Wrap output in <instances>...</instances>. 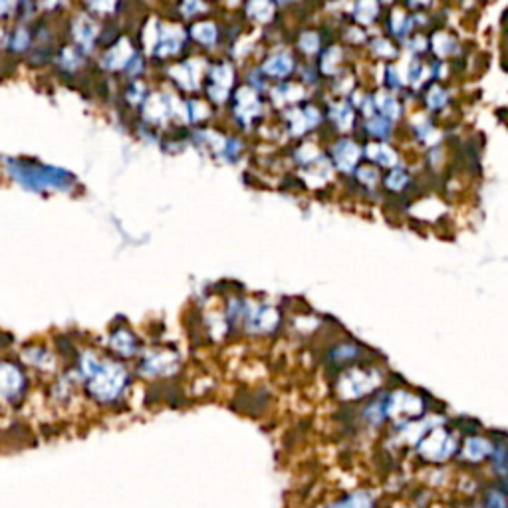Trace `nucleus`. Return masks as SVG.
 Wrapping results in <instances>:
<instances>
[{
    "instance_id": "1",
    "label": "nucleus",
    "mask_w": 508,
    "mask_h": 508,
    "mask_svg": "<svg viewBox=\"0 0 508 508\" xmlns=\"http://www.w3.org/2000/svg\"><path fill=\"white\" fill-rule=\"evenodd\" d=\"M6 171L18 185L30 189V191H44V189L68 191L72 187V177L66 171H60L54 167L23 163V161H6Z\"/></svg>"
},
{
    "instance_id": "2",
    "label": "nucleus",
    "mask_w": 508,
    "mask_h": 508,
    "mask_svg": "<svg viewBox=\"0 0 508 508\" xmlns=\"http://www.w3.org/2000/svg\"><path fill=\"white\" fill-rule=\"evenodd\" d=\"M127 374L120 364H100L89 376V391L100 401H111L122 393Z\"/></svg>"
},
{
    "instance_id": "3",
    "label": "nucleus",
    "mask_w": 508,
    "mask_h": 508,
    "mask_svg": "<svg viewBox=\"0 0 508 508\" xmlns=\"http://www.w3.org/2000/svg\"><path fill=\"white\" fill-rule=\"evenodd\" d=\"M379 374L376 369H350L338 381L340 399H362L374 391L379 383Z\"/></svg>"
},
{
    "instance_id": "4",
    "label": "nucleus",
    "mask_w": 508,
    "mask_h": 508,
    "mask_svg": "<svg viewBox=\"0 0 508 508\" xmlns=\"http://www.w3.org/2000/svg\"><path fill=\"white\" fill-rule=\"evenodd\" d=\"M419 455L423 459L431 461V463H443L447 461L451 455L457 451V445H455V439L451 433H447L443 427H435V429H429L421 437L419 441Z\"/></svg>"
},
{
    "instance_id": "5",
    "label": "nucleus",
    "mask_w": 508,
    "mask_h": 508,
    "mask_svg": "<svg viewBox=\"0 0 508 508\" xmlns=\"http://www.w3.org/2000/svg\"><path fill=\"white\" fill-rule=\"evenodd\" d=\"M26 379L14 364L0 362V401H16L23 395Z\"/></svg>"
},
{
    "instance_id": "6",
    "label": "nucleus",
    "mask_w": 508,
    "mask_h": 508,
    "mask_svg": "<svg viewBox=\"0 0 508 508\" xmlns=\"http://www.w3.org/2000/svg\"><path fill=\"white\" fill-rule=\"evenodd\" d=\"M234 111H236V115H239L243 122H250L254 115L260 113V103H258V98H256L253 88L244 86V88L239 89Z\"/></svg>"
},
{
    "instance_id": "7",
    "label": "nucleus",
    "mask_w": 508,
    "mask_h": 508,
    "mask_svg": "<svg viewBox=\"0 0 508 508\" xmlns=\"http://www.w3.org/2000/svg\"><path fill=\"white\" fill-rule=\"evenodd\" d=\"M362 149L360 145H355L350 139H342L338 141V145L334 147V159H336V165L340 167L342 171H350L355 165V161L360 159Z\"/></svg>"
},
{
    "instance_id": "8",
    "label": "nucleus",
    "mask_w": 508,
    "mask_h": 508,
    "mask_svg": "<svg viewBox=\"0 0 508 508\" xmlns=\"http://www.w3.org/2000/svg\"><path fill=\"white\" fill-rule=\"evenodd\" d=\"M175 367H177V357L167 354V352H161V354L149 355L144 362L141 369L149 376H163V374H171Z\"/></svg>"
},
{
    "instance_id": "9",
    "label": "nucleus",
    "mask_w": 508,
    "mask_h": 508,
    "mask_svg": "<svg viewBox=\"0 0 508 508\" xmlns=\"http://www.w3.org/2000/svg\"><path fill=\"white\" fill-rule=\"evenodd\" d=\"M463 455L469 463H481L493 455V443L486 441L485 437H469L463 445Z\"/></svg>"
},
{
    "instance_id": "10",
    "label": "nucleus",
    "mask_w": 508,
    "mask_h": 508,
    "mask_svg": "<svg viewBox=\"0 0 508 508\" xmlns=\"http://www.w3.org/2000/svg\"><path fill=\"white\" fill-rule=\"evenodd\" d=\"M181 44H183V34L179 28H163L157 40V54L163 58L175 54Z\"/></svg>"
},
{
    "instance_id": "11",
    "label": "nucleus",
    "mask_w": 508,
    "mask_h": 508,
    "mask_svg": "<svg viewBox=\"0 0 508 508\" xmlns=\"http://www.w3.org/2000/svg\"><path fill=\"white\" fill-rule=\"evenodd\" d=\"M376 500L367 493V490H354L345 497L338 498L336 502H331L328 508H374Z\"/></svg>"
},
{
    "instance_id": "12",
    "label": "nucleus",
    "mask_w": 508,
    "mask_h": 508,
    "mask_svg": "<svg viewBox=\"0 0 508 508\" xmlns=\"http://www.w3.org/2000/svg\"><path fill=\"white\" fill-rule=\"evenodd\" d=\"M262 68H265V74H268V76L286 77L292 72L294 62H292V58L288 54H274L266 60Z\"/></svg>"
},
{
    "instance_id": "13",
    "label": "nucleus",
    "mask_w": 508,
    "mask_h": 508,
    "mask_svg": "<svg viewBox=\"0 0 508 508\" xmlns=\"http://www.w3.org/2000/svg\"><path fill=\"white\" fill-rule=\"evenodd\" d=\"M330 118L340 129H348L354 123V111L345 101H338V103L330 106Z\"/></svg>"
},
{
    "instance_id": "14",
    "label": "nucleus",
    "mask_w": 508,
    "mask_h": 508,
    "mask_svg": "<svg viewBox=\"0 0 508 508\" xmlns=\"http://www.w3.org/2000/svg\"><path fill=\"white\" fill-rule=\"evenodd\" d=\"M367 151H369L367 155H369L376 163H379V165L395 167V163H398V155H395V151L383 144L367 145Z\"/></svg>"
},
{
    "instance_id": "15",
    "label": "nucleus",
    "mask_w": 508,
    "mask_h": 508,
    "mask_svg": "<svg viewBox=\"0 0 508 508\" xmlns=\"http://www.w3.org/2000/svg\"><path fill=\"white\" fill-rule=\"evenodd\" d=\"M111 345L118 354L122 355H133L135 354V338H133L129 331H115L111 336Z\"/></svg>"
},
{
    "instance_id": "16",
    "label": "nucleus",
    "mask_w": 508,
    "mask_h": 508,
    "mask_svg": "<svg viewBox=\"0 0 508 508\" xmlns=\"http://www.w3.org/2000/svg\"><path fill=\"white\" fill-rule=\"evenodd\" d=\"M376 108L383 113V118L389 120V122L395 120L399 115V103L386 91H379L376 96Z\"/></svg>"
},
{
    "instance_id": "17",
    "label": "nucleus",
    "mask_w": 508,
    "mask_h": 508,
    "mask_svg": "<svg viewBox=\"0 0 508 508\" xmlns=\"http://www.w3.org/2000/svg\"><path fill=\"white\" fill-rule=\"evenodd\" d=\"M193 38L201 42V44H215L217 42V28H215V24L212 23H199L193 26Z\"/></svg>"
},
{
    "instance_id": "18",
    "label": "nucleus",
    "mask_w": 508,
    "mask_h": 508,
    "mask_svg": "<svg viewBox=\"0 0 508 508\" xmlns=\"http://www.w3.org/2000/svg\"><path fill=\"white\" fill-rule=\"evenodd\" d=\"M495 461V469H497V473L502 478H508V445L507 443H497V445H493V455H490Z\"/></svg>"
},
{
    "instance_id": "19",
    "label": "nucleus",
    "mask_w": 508,
    "mask_h": 508,
    "mask_svg": "<svg viewBox=\"0 0 508 508\" xmlns=\"http://www.w3.org/2000/svg\"><path fill=\"white\" fill-rule=\"evenodd\" d=\"M246 12H248V16L254 18V20L266 23V20L272 16V4H270L268 0H250L248 6H246Z\"/></svg>"
},
{
    "instance_id": "20",
    "label": "nucleus",
    "mask_w": 508,
    "mask_h": 508,
    "mask_svg": "<svg viewBox=\"0 0 508 508\" xmlns=\"http://www.w3.org/2000/svg\"><path fill=\"white\" fill-rule=\"evenodd\" d=\"M377 14V0H357L355 4V18L362 24H369Z\"/></svg>"
},
{
    "instance_id": "21",
    "label": "nucleus",
    "mask_w": 508,
    "mask_h": 508,
    "mask_svg": "<svg viewBox=\"0 0 508 508\" xmlns=\"http://www.w3.org/2000/svg\"><path fill=\"white\" fill-rule=\"evenodd\" d=\"M357 354H360V350H357L355 345H352V343H342V345H338V348L331 350V360H334L336 364H348V362L354 360Z\"/></svg>"
},
{
    "instance_id": "22",
    "label": "nucleus",
    "mask_w": 508,
    "mask_h": 508,
    "mask_svg": "<svg viewBox=\"0 0 508 508\" xmlns=\"http://www.w3.org/2000/svg\"><path fill=\"white\" fill-rule=\"evenodd\" d=\"M94 34H96V28L94 24L89 23L88 18H80L76 24V38L80 44L89 46V42L94 40Z\"/></svg>"
},
{
    "instance_id": "23",
    "label": "nucleus",
    "mask_w": 508,
    "mask_h": 508,
    "mask_svg": "<svg viewBox=\"0 0 508 508\" xmlns=\"http://www.w3.org/2000/svg\"><path fill=\"white\" fill-rule=\"evenodd\" d=\"M367 129L374 133L376 137L387 139L389 133H391V122L386 120V118H372V120L367 122Z\"/></svg>"
},
{
    "instance_id": "24",
    "label": "nucleus",
    "mask_w": 508,
    "mask_h": 508,
    "mask_svg": "<svg viewBox=\"0 0 508 508\" xmlns=\"http://www.w3.org/2000/svg\"><path fill=\"white\" fill-rule=\"evenodd\" d=\"M210 76L215 80V86L227 89L232 82V70L227 64H221V66H217L210 72Z\"/></svg>"
},
{
    "instance_id": "25",
    "label": "nucleus",
    "mask_w": 508,
    "mask_h": 508,
    "mask_svg": "<svg viewBox=\"0 0 508 508\" xmlns=\"http://www.w3.org/2000/svg\"><path fill=\"white\" fill-rule=\"evenodd\" d=\"M427 103H429V108L433 110H441L443 106L447 103V91L439 86H433L429 89V96H427Z\"/></svg>"
},
{
    "instance_id": "26",
    "label": "nucleus",
    "mask_w": 508,
    "mask_h": 508,
    "mask_svg": "<svg viewBox=\"0 0 508 508\" xmlns=\"http://www.w3.org/2000/svg\"><path fill=\"white\" fill-rule=\"evenodd\" d=\"M386 185L387 189H393V191H399V189H403L407 185V175H405V171H401V169H393L386 179Z\"/></svg>"
},
{
    "instance_id": "27",
    "label": "nucleus",
    "mask_w": 508,
    "mask_h": 508,
    "mask_svg": "<svg viewBox=\"0 0 508 508\" xmlns=\"http://www.w3.org/2000/svg\"><path fill=\"white\" fill-rule=\"evenodd\" d=\"M340 54V48H331L330 52L326 54L324 58V62H322V70H324V74H336V62H340L342 60V56Z\"/></svg>"
},
{
    "instance_id": "28",
    "label": "nucleus",
    "mask_w": 508,
    "mask_h": 508,
    "mask_svg": "<svg viewBox=\"0 0 508 508\" xmlns=\"http://www.w3.org/2000/svg\"><path fill=\"white\" fill-rule=\"evenodd\" d=\"M318 46H320V40H318L316 34L314 32L302 34V38H300V48H302L306 54H314V52L318 50Z\"/></svg>"
},
{
    "instance_id": "29",
    "label": "nucleus",
    "mask_w": 508,
    "mask_h": 508,
    "mask_svg": "<svg viewBox=\"0 0 508 508\" xmlns=\"http://www.w3.org/2000/svg\"><path fill=\"white\" fill-rule=\"evenodd\" d=\"M357 179L365 183V185H376L377 181V171L374 167H362L360 171H357Z\"/></svg>"
},
{
    "instance_id": "30",
    "label": "nucleus",
    "mask_w": 508,
    "mask_h": 508,
    "mask_svg": "<svg viewBox=\"0 0 508 508\" xmlns=\"http://www.w3.org/2000/svg\"><path fill=\"white\" fill-rule=\"evenodd\" d=\"M374 50L379 56H395V50H393V46L389 44V40H376L374 42Z\"/></svg>"
},
{
    "instance_id": "31",
    "label": "nucleus",
    "mask_w": 508,
    "mask_h": 508,
    "mask_svg": "<svg viewBox=\"0 0 508 508\" xmlns=\"http://www.w3.org/2000/svg\"><path fill=\"white\" fill-rule=\"evenodd\" d=\"M26 44H28V34H26V30H18L14 34V48L23 50V48H26Z\"/></svg>"
},
{
    "instance_id": "32",
    "label": "nucleus",
    "mask_w": 508,
    "mask_h": 508,
    "mask_svg": "<svg viewBox=\"0 0 508 508\" xmlns=\"http://www.w3.org/2000/svg\"><path fill=\"white\" fill-rule=\"evenodd\" d=\"M199 11H203L199 0H185V12H187V14H195V12Z\"/></svg>"
},
{
    "instance_id": "33",
    "label": "nucleus",
    "mask_w": 508,
    "mask_h": 508,
    "mask_svg": "<svg viewBox=\"0 0 508 508\" xmlns=\"http://www.w3.org/2000/svg\"><path fill=\"white\" fill-rule=\"evenodd\" d=\"M113 0H94V11H110Z\"/></svg>"
},
{
    "instance_id": "34",
    "label": "nucleus",
    "mask_w": 508,
    "mask_h": 508,
    "mask_svg": "<svg viewBox=\"0 0 508 508\" xmlns=\"http://www.w3.org/2000/svg\"><path fill=\"white\" fill-rule=\"evenodd\" d=\"M429 0H409V4L411 6H417V4H427Z\"/></svg>"
},
{
    "instance_id": "35",
    "label": "nucleus",
    "mask_w": 508,
    "mask_h": 508,
    "mask_svg": "<svg viewBox=\"0 0 508 508\" xmlns=\"http://www.w3.org/2000/svg\"><path fill=\"white\" fill-rule=\"evenodd\" d=\"M44 2H46V6H48V8H52V6H54L58 0H44Z\"/></svg>"
},
{
    "instance_id": "36",
    "label": "nucleus",
    "mask_w": 508,
    "mask_h": 508,
    "mask_svg": "<svg viewBox=\"0 0 508 508\" xmlns=\"http://www.w3.org/2000/svg\"><path fill=\"white\" fill-rule=\"evenodd\" d=\"M278 2H292V0H278Z\"/></svg>"
},
{
    "instance_id": "37",
    "label": "nucleus",
    "mask_w": 508,
    "mask_h": 508,
    "mask_svg": "<svg viewBox=\"0 0 508 508\" xmlns=\"http://www.w3.org/2000/svg\"><path fill=\"white\" fill-rule=\"evenodd\" d=\"M476 508H483V507H476Z\"/></svg>"
}]
</instances>
